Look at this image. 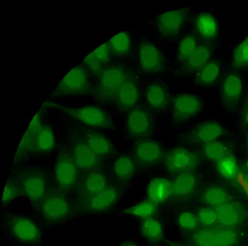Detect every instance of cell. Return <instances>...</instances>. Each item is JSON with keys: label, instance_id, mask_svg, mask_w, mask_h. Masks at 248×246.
Instances as JSON below:
<instances>
[{"label": "cell", "instance_id": "6da1fadb", "mask_svg": "<svg viewBox=\"0 0 248 246\" xmlns=\"http://www.w3.org/2000/svg\"><path fill=\"white\" fill-rule=\"evenodd\" d=\"M1 224L7 234L19 242L33 245L41 241L42 235L38 227L23 215L4 214L2 215Z\"/></svg>", "mask_w": 248, "mask_h": 246}, {"label": "cell", "instance_id": "7a4b0ae2", "mask_svg": "<svg viewBox=\"0 0 248 246\" xmlns=\"http://www.w3.org/2000/svg\"><path fill=\"white\" fill-rule=\"evenodd\" d=\"M48 105L62 110L69 117L90 126L104 127L109 123L106 114L101 109L94 106L68 107L54 103Z\"/></svg>", "mask_w": 248, "mask_h": 246}, {"label": "cell", "instance_id": "3957f363", "mask_svg": "<svg viewBox=\"0 0 248 246\" xmlns=\"http://www.w3.org/2000/svg\"><path fill=\"white\" fill-rule=\"evenodd\" d=\"M38 204L41 215L46 222L50 223H62L70 214L69 202L62 195L46 194Z\"/></svg>", "mask_w": 248, "mask_h": 246}, {"label": "cell", "instance_id": "277c9868", "mask_svg": "<svg viewBox=\"0 0 248 246\" xmlns=\"http://www.w3.org/2000/svg\"><path fill=\"white\" fill-rule=\"evenodd\" d=\"M89 88V76L84 67L77 66L62 79L54 94L57 96L81 95Z\"/></svg>", "mask_w": 248, "mask_h": 246}, {"label": "cell", "instance_id": "5b68a950", "mask_svg": "<svg viewBox=\"0 0 248 246\" xmlns=\"http://www.w3.org/2000/svg\"><path fill=\"white\" fill-rule=\"evenodd\" d=\"M96 93L104 101L116 99L117 93L127 79L124 72L118 66L106 68L99 75Z\"/></svg>", "mask_w": 248, "mask_h": 246}, {"label": "cell", "instance_id": "8992f818", "mask_svg": "<svg viewBox=\"0 0 248 246\" xmlns=\"http://www.w3.org/2000/svg\"><path fill=\"white\" fill-rule=\"evenodd\" d=\"M78 169L73 155L67 150L60 152L56 158L54 173L58 185L62 191H68L75 185Z\"/></svg>", "mask_w": 248, "mask_h": 246}, {"label": "cell", "instance_id": "52a82bcc", "mask_svg": "<svg viewBox=\"0 0 248 246\" xmlns=\"http://www.w3.org/2000/svg\"><path fill=\"white\" fill-rule=\"evenodd\" d=\"M18 179L23 193L33 203L38 204L46 195V180L45 173L37 169L25 170L20 173Z\"/></svg>", "mask_w": 248, "mask_h": 246}, {"label": "cell", "instance_id": "ba28073f", "mask_svg": "<svg viewBox=\"0 0 248 246\" xmlns=\"http://www.w3.org/2000/svg\"><path fill=\"white\" fill-rule=\"evenodd\" d=\"M198 163L197 156L186 149L176 148L170 150L165 159V166L169 172H186L195 168Z\"/></svg>", "mask_w": 248, "mask_h": 246}, {"label": "cell", "instance_id": "9c48e42d", "mask_svg": "<svg viewBox=\"0 0 248 246\" xmlns=\"http://www.w3.org/2000/svg\"><path fill=\"white\" fill-rule=\"evenodd\" d=\"M42 124L40 113L37 112L32 117L21 138L15 154L13 164L18 163L33 152L36 136Z\"/></svg>", "mask_w": 248, "mask_h": 246}, {"label": "cell", "instance_id": "30bf717a", "mask_svg": "<svg viewBox=\"0 0 248 246\" xmlns=\"http://www.w3.org/2000/svg\"><path fill=\"white\" fill-rule=\"evenodd\" d=\"M83 205V211L87 214L97 213L110 208L118 198L117 190L107 187L102 191L86 198Z\"/></svg>", "mask_w": 248, "mask_h": 246}, {"label": "cell", "instance_id": "8fae6325", "mask_svg": "<svg viewBox=\"0 0 248 246\" xmlns=\"http://www.w3.org/2000/svg\"><path fill=\"white\" fill-rule=\"evenodd\" d=\"M186 15V10L184 9L171 10L160 15L156 19L160 32L166 36L176 35L182 26Z\"/></svg>", "mask_w": 248, "mask_h": 246}, {"label": "cell", "instance_id": "7c38bea8", "mask_svg": "<svg viewBox=\"0 0 248 246\" xmlns=\"http://www.w3.org/2000/svg\"><path fill=\"white\" fill-rule=\"evenodd\" d=\"M201 103L196 95L182 93L174 99L173 115L177 120H183L196 115L200 110Z\"/></svg>", "mask_w": 248, "mask_h": 246}, {"label": "cell", "instance_id": "4fadbf2b", "mask_svg": "<svg viewBox=\"0 0 248 246\" xmlns=\"http://www.w3.org/2000/svg\"><path fill=\"white\" fill-rule=\"evenodd\" d=\"M139 61L142 69L149 73H155L162 68L161 53L155 45L149 42H143L140 45Z\"/></svg>", "mask_w": 248, "mask_h": 246}, {"label": "cell", "instance_id": "5bb4252c", "mask_svg": "<svg viewBox=\"0 0 248 246\" xmlns=\"http://www.w3.org/2000/svg\"><path fill=\"white\" fill-rule=\"evenodd\" d=\"M73 156L78 169L87 171L96 168L99 156L89 147L85 140H78L74 145Z\"/></svg>", "mask_w": 248, "mask_h": 246}, {"label": "cell", "instance_id": "9a60e30c", "mask_svg": "<svg viewBox=\"0 0 248 246\" xmlns=\"http://www.w3.org/2000/svg\"><path fill=\"white\" fill-rule=\"evenodd\" d=\"M111 51L108 43L102 44L89 54L83 63L93 74L99 75L106 68L105 65L110 60Z\"/></svg>", "mask_w": 248, "mask_h": 246}, {"label": "cell", "instance_id": "2e32d148", "mask_svg": "<svg viewBox=\"0 0 248 246\" xmlns=\"http://www.w3.org/2000/svg\"><path fill=\"white\" fill-rule=\"evenodd\" d=\"M172 194V183L164 178H156L149 184L147 197L154 204L166 200Z\"/></svg>", "mask_w": 248, "mask_h": 246}, {"label": "cell", "instance_id": "e0dca14e", "mask_svg": "<svg viewBox=\"0 0 248 246\" xmlns=\"http://www.w3.org/2000/svg\"><path fill=\"white\" fill-rule=\"evenodd\" d=\"M136 158L141 163L151 164L158 162L162 156L160 146L151 140L140 142L135 149Z\"/></svg>", "mask_w": 248, "mask_h": 246}, {"label": "cell", "instance_id": "ac0fdd59", "mask_svg": "<svg viewBox=\"0 0 248 246\" xmlns=\"http://www.w3.org/2000/svg\"><path fill=\"white\" fill-rule=\"evenodd\" d=\"M139 99V91L135 82L126 79L120 87L116 99L120 107L128 108L134 106Z\"/></svg>", "mask_w": 248, "mask_h": 246}, {"label": "cell", "instance_id": "d6986e66", "mask_svg": "<svg viewBox=\"0 0 248 246\" xmlns=\"http://www.w3.org/2000/svg\"><path fill=\"white\" fill-rule=\"evenodd\" d=\"M127 127L128 131L133 135L140 136L145 134L150 127L148 116L142 110H133L127 117Z\"/></svg>", "mask_w": 248, "mask_h": 246}, {"label": "cell", "instance_id": "ffe728a7", "mask_svg": "<svg viewBox=\"0 0 248 246\" xmlns=\"http://www.w3.org/2000/svg\"><path fill=\"white\" fill-rule=\"evenodd\" d=\"M55 146V137L51 128L46 124H42L36 136L33 152L46 153Z\"/></svg>", "mask_w": 248, "mask_h": 246}, {"label": "cell", "instance_id": "44dd1931", "mask_svg": "<svg viewBox=\"0 0 248 246\" xmlns=\"http://www.w3.org/2000/svg\"><path fill=\"white\" fill-rule=\"evenodd\" d=\"M210 57L211 52L207 46H197L192 55L184 63L186 71L189 73L199 71L208 63Z\"/></svg>", "mask_w": 248, "mask_h": 246}, {"label": "cell", "instance_id": "7402d4cb", "mask_svg": "<svg viewBox=\"0 0 248 246\" xmlns=\"http://www.w3.org/2000/svg\"><path fill=\"white\" fill-rule=\"evenodd\" d=\"M243 90L242 82L235 74H230L224 79L221 87V94L228 101H235L241 95Z\"/></svg>", "mask_w": 248, "mask_h": 246}, {"label": "cell", "instance_id": "603a6c76", "mask_svg": "<svg viewBox=\"0 0 248 246\" xmlns=\"http://www.w3.org/2000/svg\"><path fill=\"white\" fill-rule=\"evenodd\" d=\"M146 100L148 105L156 109H162L167 104L168 97L165 89L160 85H150L145 92Z\"/></svg>", "mask_w": 248, "mask_h": 246}, {"label": "cell", "instance_id": "cb8c5ba5", "mask_svg": "<svg viewBox=\"0 0 248 246\" xmlns=\"http://www.w3.org/2000/svg\"><path fill=\"white\" fill-rule=\"evenodd\" d=\"M85 141L98 156L108 155L111 151V146L108 140L99 134L87 131L85 134Z\"/></svg>", "mask_w": 248, "mask_h": 246}, {"label": "cell", "instance_id": "d4e9b609", "mask_svg": "<svg viewBox=\"0 0 248 246\" xmlns=\"http://www.w3.org/2000/svg\"><path fill=\"white\" fill-rule=\"evenodd\" d=\"M196 186L195 176L188 172H183L172 182V194L177 196H185L191 193Z\"/></svg>", "mask_w": 248, "mask_h": 246}, {"label": "cell", "instance_id": "484cf974", "mask_svg": "<svg viewBox=\"0 0 248 246\" xmlns=\"http://www.w3.org/2000/svg\"><path fill=\"white\" fill-rule=\"evenodd\" d=\"M217 219L225 226L236 225L239 221L240 214L238 208L234 204L224 203L216 207Z\"/></svg>", "mask_w": 248, "mask_h": 246}, {"label": "cell", "instance_id": "4316f807", "mask_svg": "<svg viewBox=\"0 0 248 246\" xmlns=\"http://www.w3.org/2000/svg\"><path fill=\"white\" fill-rule=\"evenodd\" d=\"M196 27L201 35L206 38H213L217 32V21L209 13H201L198 15L196 20Z\"/></svg>", "mask_w": 248, "mask_h": 246}, {"label": "cell", "instance_id": "83f0119b", "mask_svg": "<svg viewBox=\"0 0 248 246\" xmlns=\"http://www.w3.org/2000/svg\"><path fill=\"white\" fill-rule=\"evenodd\" d=\"M223 130L217 123L207 122L200 126L197 130V139L205 143L214 141L223 134Z\"/></svg>", "mask_w": 248, "mask_h": 246}, {"label": "cell", "instance_id": "f1b7e54d", "mask_svg": "<svg viewBox=\"0 0 248 246\" xmlns=\"http://www.w3.org/2000/svg\"><path fill=\"white\" fill-rule=\"evenodd\" d=\"M141 231L144 238L150 241H160L163 235L162 226L153 217L143 219L141 223Z\"/></svg>", "mask_w": 248, "mask_h": 246}, {"label": "cell", "instance_id": "f546056e", "mask_svg": "<svg viewBox=\"0 0 248 246\" xmlns=\"http://www.w3.org/2000/svg\"><path fill=\"white\" fill-rule=\"evenodd\" d=\"M107 187L106 178L97 172L90 173L84 184V190L87 194V198L102 191Z\"/></svg>", "mask_w": 248, "mask_h": 246}, {"label": "cell", "instance_id": "4dcf8cb0", "mask_svg": "<svg viewBox=\"0 0 248 246\" xmlns=\"http://www.w3.org/2000/svg\"><path fill=\"white\" fill-rule=\"evenodd\" d=\"M216 167L218 173L226 179H233L237 174V162L232 155L227 154L217 161Z\"/></svg>", "mask_w": 248, "mask_h": 246}, {"label": "cell", "instance_id": "1f68e13d", "mask_svg": "<svg viewBox=\"0 0 248 246\" xmlns=\"http://www.w3.org/2000/svg\"><path fill=\"white\" fill-rule=\"evenodd\" d=\"M111 51L117 55H124L130 50L131 40L125 32H120L112 37L108 42Z\"/></svg>", "mask_w": 248, "mask_h": 246}, {"label": "cell", "instance_id": "d6a6232c", "mask_svg": "<svg viewBox=\"0 0 248 246\" xmlns=\"http://www.w3.org/2000/svg\"><path fill=\"white\" fill-rule=\"evenodd\" d=\"M113 168L115 176L122 180L130 178L134 171L132 160L129 157L124 155L119 157L115 161Z\"/></svg>", "mask_w": 248, "mask_h": 246}, {"label": "cell", "instance_id": "836d02e7", "mask_svg": "<svg viewBox=\"0 0 248 246\" xmlns=\"http://www.w3.org/2000/svg\"><path fill=\"white\" fill-rule=\"evenodd\" d=\"M219 73V67L215 62H208L198 72L196 82L202 86L207 85L214 82Z\"/></svg>", "mask_w": 248, "mask_h": 246}, {"label": "cell", "instance_id": "e575fe53", "mask_svg": "<svg viewBox=\"0 0 248 246\" xmlns=\"http://www.w3.org/2000/svg\"><path fill=\"white\" fill-rule=\"evenodd\" d=\"M23 193V188L19 180L9 178L3 189L1 199L2 205H7Z\"/></svg>", "mask_w": 248, "mask_h": 246}, {"label": "cell", "instance_id": "d590c367", "mask_svg": "<svg viewBox=\"0 0 248 246\" xmlns=\"http://www.w3.org/2000/svg\"><path fill=\"white\" fill-rule=\"evenodd\" d=\"M228 196L220 187L212 186L207 188L203 193V199L208 204L217 207L226 202Z\"/></svg>", "mask_w": 248, "mask_h": 246}, {"label": "cell", "instance_id": "8d00e7d4", "mask_svg": "<svg viewBox=\"0 0 248 246\" xmlns=\"http://www.w3.org/2000/svg\"><path fill=\"white\" fill-rule=\"evenodd\" d=\"M203 152L207 158L216 162L228 154L225 145L218 141L205 143L203 147Z\"/></svg>", "mask_w": 248, "mask_h": 246}, {"label": "cell", "instance_id": "74e56055", "mask_svg": "<svg viewBox=\"0 0 248 246\" xmlns=\"http://www.w3.org/2000/svg\"><path fill=\"white\" fill-rule=\"evenodd\" d=\"M155 212V204L149 200L139 203L124 210L126 214L143 219L152 217Z\"/></svg>", "mask_w": 248, "mask_h": 246}, {"label": "cell", "instance_id": "f35d334b", "mask_svg": "<svg viewBox=\"0 0 248 246\" xmlns=\"http://www.w3.org/2000/svg\"><path fill=\"white\" fill-rule=\"evenodd\" d=\"M197 46L196 41L191 35L185 36L180 42L178 51V60L185 63L192 55Z\"/></svg>", "mask_w": 248, "mask_h": 246}, {"label": "cell", "instance_id": "ab89813d", "mask_svg": "<svg viewBox=\"0 0 248 246\" xmlns=\"http://www.w3.org/2000/svg\"><path fill=\"white\" fill-rule=\"evenodd\" d=\"M233 62L238 66L248 64V36L245 38L234 48Z\"/></svg>", "mask_w": 248, "mask_h": 246}, {"label": "cell", "instance_id": "60d3db41", "mask_svg": "<svg viewBox=\"0 0 248 246\" xmlns=\"http://www.w3.org/2000/svg\"><path fill=\"white\" fill-rule=\"evenodd\" d=\"M193 240L198 246H217L216 231L203 230L197 232Z\"/></svg>", "mask_w": 248, "mask_h": 246}, {"label": "cell", "instance_id": "b9f144b4", "mask_svg": "<svg viewBox=\"0 0 248 246\" xmlns=\"http://www.w3.org/2000/svg\"><path fill=\"white\" fill-rule=\"evenodd\" d=\"M215 231L217 246H231L235 242L236 236L233 231L220 230Z\"/></svg>", "mask_w": 248, "mask_h": 246}, {"label": "cell", "instance_id": "7bdbcfd3", "mask_svg": "<svg viewBox=\"0 0 248 246\" xmlns=\"http://www.w3.org/2000/svg\"><path fill=\"white\" fill-rule=\"evenodd\" d=\"M180 226L186 230H193L197 224V219L192 213L185 212L182 213L178 218Z\"/></svg>", "mask_w": 248, "mask_h": 246}, {"label": "cell", "instance_id": "ee69618b", "mask_svg": "<svg viewBox=\"0 0 248 246\" xmlns=\"http://www.w3.org/2000/svg\"><path fill=\"white\" fill-rule=\"evenodd\" d=\"M198 217L200 222L204 225L213 224L217 219L215 211L208 208H202L198 212Z\"/></svg>", "mask_w": 248, "mask_h": 246}, {"label": "cell", "instance_id": "f6af8a7d", "mask_svg": "<svg viewBox=\"0 0 248 246\" xmlns=\"http://www.w3.org/2000/svg\"><path fill=\"white\" fill-rule=\"evenodd\" d=\"M120 246H137L135 243L131 242H125L120 245Z\"/></svg>", "mask_w": 248, "mask_h": 246}, {"label": "cell", "instance_id": "bcb514c9", "mask_svg": "<svg viewBox=\"0 0 248 246\" xmlns=\"http://www.w3.org/2000/svg\"><path fill=\"white\" fill-rule=\"evenodd\" d=\"M245 121L246 122L248 123V108L247 109L245 115Z\"/></svg>", "mask_w": 248, "mask_h": 246}, {"label": "cell", "instance_id": "7dc6e473", "mask_svg": "<svg viewBox=\"0 0 248 246\" xmlns=\"http://www.w3.org/2000/svg\"><path fill=\"white\" fill-rule=\"evenodd\" d=\"M172 246H187L186 245H184V244H174V245H173Z\"/></svg>", "mask_w": 248, "mask_h": 246}, {"label": "cell", "instance_id": "c3c4849f", "mask_svg": "<svg viewBox=\"0 0 248 246\" xmlns=\"http://www.w3.org/2000/svg\"><path fill=\"white\" fill-rule=\"evenodd\" d=\"M245 179L247 184L248 185V174H247V175H245Z\"/></svg>", "mask_w": 248, "mask_h": 246}, {"label": "cell", "instance_id": "681fc988", "mask_svg": "<svg viewBox=\"0 0 248 246\" xmlns=\"http://www.w3.org/2000/svg\"><path fill=\"white\" fill-rule=\"evenodd\" d=\"M246 167H247V169H248V158L246 162Z\"/></svg>", "mask_w": 248, "mask_h": 246}]
</instances>
